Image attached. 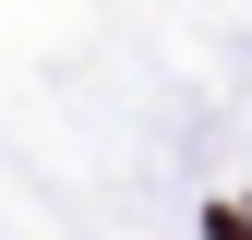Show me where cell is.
Returning a JSON list of instances; mask_svg holds the SVG:
<instances>
[{
  "mask_svg": "<svg viewBox=\"0 0 252 240\" xmlns=\"http://www.w3.org/2000/svg\"><path fill=\"white\" fill-rule=\"evenodd\" d=\"M204 240H252V216H240V204H216V216H204Z\"/></svg>",
  "mask_w": 252,
  "mask_h": 240,
  "instance_id": "1",
  "label": "cell"
}]
</instances>
